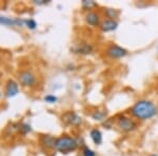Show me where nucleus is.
Returning <instances> with one entry per match:
<instances>
[{
    "label": "nucleus",
    "mask_w": 158,
    "mask_h": 156,
    "mask_svg": "<svg viewBox=\"0 0 158 156\" xmlns=\"http://www.w3.org/2000/svg\"><path fill=\"white\" fill-rule=\"evenodd\" d=\"M157 113V107L150 100H139L132 107L131 114L139 120L151 119Z\"/></svg>",
    "instance_id": "f257e3e1"
},
{
    "label": "nucleus",
    "mask_w": 158,
    "mask_h": 156,
    "mask_svg": "<svg viewBox=\"0 0 158 156\" xmlns=\"http://www.w3.org/2000/svg\"><path fill=\"white\" fill-rule=\"evenodd\" d=\"M78 148V142L75 138L69 136V135H62V136L56 138L55 149L61 153L67 154L69 152L75 151Z\"/></svg>",
    "instance_id": "f03ea898"
},
{
    "label": "nucleus",
    "mask_w": 158,
    "mask_h": 156,
    "mask_svg": "<svg viewBox=\"0 0 158 156\" xmlns=\"http://www.w3.org/2000/svg\"><path fill=\"white\" fill-rule=\"evenodd\" d=\"M116 126L120 131L129 133V132H132L137 129V122L135 121L133 118H131V117L122 115V116L117 117Z\"/></svg>",
    "instance_id": "7ed1b4c3"
},
{
    "label": "nucleus",
    "mask_w": 158,
    "mask_h": 156,
    "mask_svg": "<svg viewBox=\"0 0 158 156\" xmlns=\"http://www.w3.org/2000/svg\"><path fill=\"white\" fill-rule=\"evenodd\" d=\"M127 54H128V51L117 44H112L106 48V56L111 59H119L124 57Z\"/></svg>",
    "instance_id": "20e7f679"
},
{
    "label": "nucleus",
    "mask_w": 158,
    "mask_h": 156,
    "mask_svg": "<svg viewBox=\"0 0 158 156\" xmlns=\"http://www.w3.org/2000/svg\"><path fill=\"white\" fill-rule=\"evenodd\" d=\"M61 119L64 124H70V126H75L77 127L79 124H81V117L78 116L75 112H72V111H69V112H65L64 114L61 116Z\"/></svg>",
    "instance_id": "39448f33"
},
{
    "label": "nucleus",
    "mask_w": 158,
    "mask_h": 156,
    "mask_svg": "<svg viewBox=\"0 0 158 156\" xmlns=\"http://www.w3.org/2000/svg\"><path fill=\"white\" fill-rule=\"evenodd\" d=\"M19 81L24 86H33L36 83V77L30 71H22L19 74Z\"/></svg>",
    "instance_id": "423d86ee"
},
{
    "label": "nucleus",
    "mask_w": 158,
    "mask_h": 156,
    "mask_svg": "<svg viewBox=\"0 0 158 156\" xmlns=\"http://www.w3.org/2000/svg\"><path fill=\"white\" fill-rule=\"evenodd\" d=\"M85 22L91 27H98L100 24V17L96 12L91 11L85 15Z\"/></svg>",
    "instance_id": "0eeeda50"
},
{
    "label": "nucleus",
    "mask_w": 158,
    "mask_h": 156,
    "mask_svg": "<svg viewBox=\"0 0 158 156\" xmlns=\"http://www.w3.org/2000/svg\"><path fill=\"white\" fill-rule=\"evenodd\" d=\"M117 27H118V22L112 19H106L100 23V29L102 32H112V31H115Z\"/></svg>",
    "instance_id": "6e6552de"
},
{
    "label": "nucleus",
    "mask_w": 158,
    "mask_h": 156,
    "mask_svg": "<svg viewBox=\"0 0 158 156\" xmlns=\"http://www.w3.org/2000/svg\"><path fill=\"white\" fill-rule=\"evenodd\" d=\"M0 24L7 25V27H11V25L22 27L23 24H25V22H24V20H21V19H12V18H9V17L0 16Z\"/></svg>",
    "instance_id": "1a4fd4ad"
},
{
    "label": "nucleus",
    "mask_w": 158,
    "mask_h": 156,
    "mask_svg": "<svg viewBox=\"0 0 158 156\" xmlns=\"http://www.w3.org/2000/svg\"><path fill=\"white\" fill-rule=\"evenodd\" d=\"M18 84L15 82L14 80H9L6 83V97H13L16 96L18 94Z\"/></svg>",
    "instance_id": "9d476101"
},
{
    "label": "nucleus",
    "mask_w": 158,
    "mask_h": 156,
    "mask_svg": "<svg viewBox=\"0 0 158 156\" xmlns=\"http://www.w3.org/2000/svg\"><path fill=\"white\" fill-rule=\"evenodd\" d=\"M55 142L56 138L51 135H42L41 137V144L48 149H55Z\"/></svg>",
    "instance_id": "9b49d317"
},
{
    "label": "nucleus",
    "mask_w": 158,
    "mask_h": 156,
    "mask_svg": "<svg viewBox=\"0 0 158 156\" xmlns=\"http://www.w3.org/2000/svg\"><path fill=\"white\" fill-rule=\"evenodd\" d=\"M90 136L95 145H100L102 142V134L98 129H93L90 132Z\"/></svg>",
    "instance_id": "f8f14e48"
},
{
    "label": "nucleus",
    "mask_w": 158,
    "mask_h": 156,
    "mask_svg": "<svg viewBox=\"0 0 158 156\" xmlns=\"http://www.w3.org/2000/svg\"><path fill=\"white\" fill-rule=\"evenodd\" d=\"M75 51H76V53H79V54L88 55L93 52V48H92V45L88 44V43H81V44H79L78 47L75 48Z\"/></svg>",
    "instance_id": "ddd939ff"
},
{
    "label": "nucleus",
    "mask_w": 158,
    "mask_h": 156,
    "mask_svg": "<svg viewBox=\"0 0 158 156\" xmlns=\"http://www.w3.org/2000/svg\"><path fill=\"white\" fill-rule=\"evenodd\" d=\"M106 117V110H96L92 113V118L94 120H97V121H101L104 120Z\"/></svg>",
    "instance_id": "4468645a"
},
{
    "label": "nucleus",
    "mask_w": 158,
    "mask_h": 156,
    "mask_svg": "<svg viewBox=\"0 0 158 156\" xmlns=\"http://www.w3.org/2000/svg\"><path fill=\"white\" fill-rule=\"evenodd\" d=\"M104 14H106V18H108V19L115 20L116 18H118L120 12H119L118 10H115V9H106Z\"/></svg>",
    "instance_id": "2eb2a0df"
},
{
    "label": "nucleus",
    "mask_w": 158,
    "mask_h": 156,
    "mask_svg": "<svg viewBox=\"0 0 158 156\" xmlns=\"http://www.w3.org/2000/svg\"><path fill=\"white\" fill-rule=\"evenodd\" d=\"M97 6V3L94 1H91V0H83L82 1V7L85 10H88V11L91 12V10L93 7H96Z\"/></svg>",
    "instance_id": "dca6fc26"
},
{
    "label": "nucleus",
    "mask_w": 158,
    "mask_h": 156,
    "mask_svg": "<svg viewBox=\"0 0 158 156\" xmlns=\"http://www.w3.org/2000/svg\"><path fill=\"white\" fill-rule=\"evenodd\" d=\"M25 22V25H27V27H29L30 30H35L37 27V23L36 21H35L34 19H27V20H24Z\"/></svg>",
    "instance_id": "f3484780"
},
{
    "label": "nucleus",
    "mask_w": 158,
    "mask_h": 156,
    "mask_svg": "<svg viewBox=\"0 0 158 156\" xmlns=\"http://www.w3.org/2000/svg\"><path fill=\"white\" fill-rule=\"evenodd\" d=\"M82 156H96V153L91 149H89L88 147H85L82 151Z\"/></svg>",
    "instance_id": "a211bd4d"
},
{
    "label": "nucleus",
    "mask_w": 158,
    "mask_h": 156,
    "mask_svg": "<svg viewBox=\"0 0 158 156\" xmlns=\"http://www.w3.org/2000/svg\"><path fill=\"white\" fill-rule=\"evenodd\" d=\"M44 100L47 101V102H49V103H54V102H56L58 100L57 99V97L56 96H54V95H47L44 97Z\"/></svg>",
    "instance_id": "6ab92c4d"
},
{
    "label": "nucleus",
    "mask_w": 158,
    "mask_h": 156,
    "mask_svg": "<svg viewBox=\"0 0 158 156\" xmlns=\"http://www.w3.org/2000/svg\"><path fill=\"white\" fill-rule=\"evenodd\" d=\"M21 131L23 133H29L32 131V128L29 124H21Z\"/></svg>",
    "instance_id": "aec40b11"
},
{
    "label": "nucleus",
    "mask_w": 158,
    "mask_h": 156,
    "mask_svg": "<svg viewBox=\"0 0 158 156\" xmlns=\"http://www.w3.org/2000/svg\"><path fill=\"white\" fill-rule=\"evenodd\" d=\"M49 1H45V0H39V1H37V0H35L34 1V3H36V4H45V3H48Z\"/></svg>",
    "instance_id": "412c9836"
},
{
    "label": "nucleus",
    "mask_w": 158,
    "mask_h": 156,
    "mask_svg": "<svg viewBox=\"0 0 158 156\" xmlns=\"http://www.w3.org/2000/svg\"><path fill=\"white\" fill-rule=\"evenodd\" d=\"M150 156H156V155H150Z\"/></svg>",
    "instance_id": "4be33fe9"
}]
</instances>
